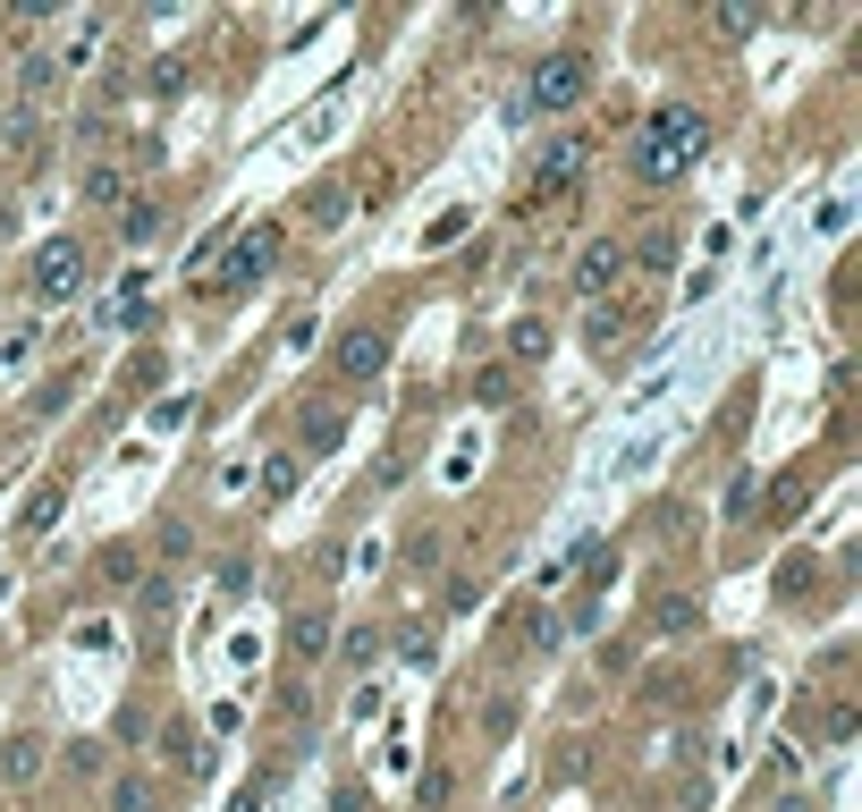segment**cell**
Masks as SVG:
<instances>
[{"label":"cell","mask_w":862,"mask_h":812,"mask_svg":"<svg viewBox=\"0 0 862 812\" xmlns=\"http://www.w3.org/2000/svg\"><path fill=\"white\" fill-rule=\"evenodd\" d=\"M710 153V119L694 110V102H669V110H651L635 136V169L651 178V187H669V178H685V169Z\"/></svg>","instance_id":"1"},{"label":"cell","mask_w":862,"mask_h":812,"mask_svg":"<svg viewBox=\"0 0 862 812\" xmlns=\"http://www.w3.org/2000/svg\"><path fill=\"white\" fill-rule=\"evenodd\" d=\"M583 169H592V136H550L542 153H533V169H524V203L516 212H550L558 196L583 187Z\"/></svg>","instance_id":"2"},{"label":"cell","mask_w":862,"mask_h":812,"mask_svg":"<svg viewBox=\"0 0 862 812\" xmlns=\"http://www.w3.org/2000/svg\"><path fill=\"white\" fill-rule=\"evenodd\" d=\"M583 94H592V60L583 51H550L533 68V85H524V110H575Z\"/></svg>","instance_id":"3"},{"label":"cell","mask_w":862,"mask_h":812,"mask_svg":"<svg viewBox=\"0 0 862 812\" xmlns=\"http://www.w3.org/2000/svg\"><path fill=\"white\" fill-rule=\"evenodd\" d=\"M76 289H85V246H76V237H51V246L34 255V296H43V305H68Z\"/></svg>","instance_id":"4"},{"label":"cell","mask_w":862,"mask_h":812,"mask_svg":"<svg viewBox=\"0 0 862 812\" xmlns=\"http://www.w3.org/2000/svg\"><path fill=\"white\" fill-rule=\"evenodd\" d=\"M617 280H626V246H617V237H592V246L575 255V296L592 305V296H609Z\"/></svg>","instance_id":"5"},{"label":"cell","mask_w":862,"mask_h":812,"mask_svg":"<svg viewBox=\"0 0 862 812\" xmlns=\"http://www.w3.org/2000/svg\"><path fill=\"white\" fill-rule=\"evenodd\" d=\"M330 364H339V381H381L389 339H381L373 322H364V330H347V339H339V356H330Z\"/></svg>","instance_id":"6"},{"label":"cell","mask_w":862,"mask_h":812,"mask_svg":"<svg viewBox=\"0 0 862 812\" xmlns=\"http://www.w3.org/2000/svg\"><path fill=\"white\" fill-rule=\"evenodd\" d=\"M271 262H280V221L246 228V237L228 246V271H212V280H255V271H271Z\"/></svg>","instance_id":"7"},{"label":"cell","mask_w":862,"mask_h":812,"mask_svg":"<svg viewBox=\"0 0 862 812\" xmlns=\"http://www.w3.org/2000/svg\"><path fill=\"white\" fill-rule=\"evenodd\" d=\"M43 762H51V745H43L34 728H17V737L0 745V779H9V787H34V779H43Z\"/></svg>","instance_id":"8"},{"label":"cell","mask_w":862,"mask_h":812,"mask_svg":"<svg viewBox=\"0 0 862 812\" xmlns=\"http://www.w3.org/2000/svg\"><path fill=\"white\" fill-rule=\"evenodd\" d=\"M330 644H339V626H330V610H296V617H287V651H296L305 669H314V660H321Z\"/></svg>","instance_id":"9"},{"label":"cell","mask_w":862,"mask_h":812,"mask_svg":"<svg viewBox=\"0 0 862 812\" xmlns=\"http://www.w3.org/2000/svg\"><path fill=\"white\" fill-rule=\"evenodd\" d=\"M102 34H110V17H76V26H68V43L51 51V68H85V60L102 51Z\"/></svg>","instance_id":"10"},{"label":"cell","mask_w":862,"mask_h":812,"mask_svg":"<svg viewBox=\"0 0 862 812\" xmlns=\"http://www.w3.org/2000/svg\"><path fill=\"white\" fill-rule=\"evenodd\" d=\"M347 212H355L347 187H305V221H314V228H339Z\"/></svg>","instance_id":"11"},{"label":"cell","mask_w":862,"mask_h":812,"mask_svg":"<svg viewBox=\"0 0 862 812\" xmlns=\"http://www.w3.org/2000/svg\"><path fill=\"white\" fill-rule=\"evenodd\" d=\"M347 440V415L339 407H305V449H339Z\"/></svg>","instance_id":"12"},{"label":"cell","mask_w":862,"mask_h":812,"mask_svg":"<svg viewBox=\"0 0 862 812\" xmlns=\"http://www.w3.org/2000/svg\"><path fill=\"white\" fill-rule=\"evenodd\" d=\"M17 85H26V102H34V94H51V85H60L51 51H26V60H17Z\"/></svg>","instance_id":"13"},{"label":"cell","mask_w":862,"mask_h":812,"mask_svg":"<svg viewBox=\"0 0 862 812\" xmlns=\"http://www.w3.org/2000/svg\"><path fill=\"white\" fill-rule=\"evenodd\" d=\"M651 617H660V635H694V601H685V592H669V601H651Z\"/></svg>","instance_id":"14"},{"label":"cell","mask_w":862,"mask_h":812,"mask_svg":"<svg viewBox=\"0 0 862 812\" xmlns=\"http://www.w3.org/2000/svg\"><path fill=\"white\" fill-rule=\"evenodd\" d=\"M85 203H128V178H119L110 162H94L85 169Z\"/></svg>","instance_id":"15"},{"label":"cell","mask_w":862,"mask_h":812,"mask_svg":"<svg viewBox=\"0 0 862 812\" xmlns=\"http://www.w3.org/2000/svg\"><path fill=\"white\" fill-rule=\"evenodd\" d=\"M60 508H68V491H60V483H51V491H34V499H26V533L60 525Z\"/></svg>","instance_id":"16"},{"label":"cell","mask_w":862,"mask_h":812,"mask_svg":"<svg viewBox=\"0 0 862 812\" xmlns=\"http://www.w3.org/2000/svg\"><path fill=\"white\" fill-rule=\"evenodd\" d=\"M161 753H178L187 770H203V753H194V728H187V719H169V728H161Z\"/></svg>","instance_id":"17"},{"label":"cell","mask_w":862,"mask_h":812,"mask_svg":"<svg viewBox=\"0 0 862 812\" xmlns=\"http://www.w3.org/2000/svg\"><path fill=\"white\" fill-rule=\"evenodd\" d=\"M583 348H617V314H609V305H592V314H583Z\"/></svg>","instance_id":"18"},{"label":"cell","mask_w":862,"mask_h":812,"mask_svg":"<svg viewBox=\"0 0 862 812\" xmlns=\"http://www.w3.org/2000/svg\"><path fill=\"white\" fill-rule=\"evenodd\" d=\"M508 348H516L524 364H542V356H550V330H542V322H516V330H508Z\"/></svg>","instance_id":"19"},{"label":"cell","mask_w":862,"mask_h":812,"mask_svg":"<svg viewBox=\"0 0 862 812\" xmlns=\"http://www.w3.org/2000/svg\"><path fill=\"white\" fill-rule=\"evenodd\" d=\"M110 812H153V779H119L110 787Z\"/></svg>","instance_id":"20"},{"label":"cell","mask_w":862,"mask_h":812,"mask_svg":"<svg viewBox=\"0 0 862 812\" xmlns=\"http://www.w3.org/2000/svg\"><path fill=\"white\" fill-rule=\"evenodd\" d=\"M398 660L423 669V660H432V626H398Z\"/></svg>","instance_id":"21"},{"label":"cell","mask_w":862,"mask_h":812,"mask_svg":"<svg viewBox=\"0 0 862 812\" xmlns=\"http://www.w3.org/2000/svg\"><path fill=\"white\" fill-rule=\"evenodd\" d=\"M296 474H305L296 457H271V474H262V491H271V499H287V491H296Z\"/></svg>","instance_id":"22"},{"label":"cell","mask_w":862,"mask_h":812,"mask_svg":"<svg viewBox=\"0 0 862 812\" xmlns=\"http://www.w3.org/2000/svg\"><path fill=\"white\" fill-rule=\"evenodd\" d=\"M448 237H465V203H457V212H440V221L423 228V246H448Z\"/></svg>","instance_id":"23"},{"label":"cell","mask_w":862,"mask_h":812,"mask_svg":"<svg viewBox=\"0 0 862 812\" xmlns=\"http://www.w3.org/2000/svg\"><path fill=\"white\" fill-rule=\"evenodd\" d=\"M355 660V669H373V660H381V635H373V626H364V635H347V644H339Z\"/></svg>","instance_id":"24"},{"label":"cell","mask_w":862,"mask_h":812,"mask_svg":"<svg viewBox=\"0 0 862 812\" xmlns=\"http://www.w3.org/2000/svg\"><path fill=\"white\" fill-rule=\"evenodd\" d=\"M339 812H364V787H339Z\"/></svg>","instance_id":"25"},{"label":"cell","mask_w":862,"mask_h":812,"mask_svg":"<svg viewBox=\"0 0 862 812\" xmlns=\"http://www.w3.org/2000/svg\"><path fill=\"white\" fill-rule=\"evenodd\" d=\"M778 812H812V804H803V796H787V804H778Z\"/></svg>","instance_id":"26"}]
</instances>
